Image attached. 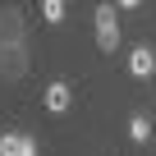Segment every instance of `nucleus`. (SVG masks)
I'll return each mask as SVG.
<instances>
[{
	"label": "nucleus",
	"mask_w": 156,
	"mask_h": 156,
	"mask_svg": "<svg viewBox=\"0 0 156 156\" xmlns=\"http://www.w3.org/2000/svg\"><path fill=\"white\" fill-rule=\"evenodd\" d=\"M97 46L110 55L119 46V19H115V5H97Z\"/></svg>",
	"instance_id": "f257e3e1"
},
{
	"label": "nucleus",
	"mask_w": 156,
	"mask_h": 156,
	"mask_svg": "<svg viewBox=\"0 0 156 156\" xmlns=\"http://www.w3.org/2000/svg\"><path fill=\"white\" fill-rule=\"evenodd\" d=\"M69 101H73V87L64 83V78L46 83V92H41V106H46L51 115H64V110H69Z\"/></svg>",
	"instance_id": "f03ea898"
},
{
	"label": "nucleus",
	"mask_w": 156,
	"mask_h": 156,
	"mask_svg": "<svg viewBox=\"0 0 156 156\" xmlns=\"http://www.w3.org/2000/svg\"><path fill=\"white\" fill-rule=\"evenodd\" d=\"M129 73H133V78H151V73H156V55H151L147 46H133V51H129Z\"/></svg>",
	"instance_id": "7ed1b4c3"
},
{
	"label": "nucleus",
	"mask_w": 156,
	"mask_h": 156,
	"mask_svg": "<svg viewBox=\"0 0 156 156\" xmlns=\"http://www.w3.org/2000/svg\"><path fill=\"white\" fill-rule=\"evenodd\" d=\"M129 138H133V142H151V119H147V115H133V119H129Z\"/></svg>",
	"instance_id": "20e7f679"
},
{
	"label": "nucleus",
	"mask_w": 156,
	"mask_h": 156,
	"mask_svg": "<svg viewBox=\"0 0 156 156\" xmlns=\"http://www.w3.org/2000/svg\"><path fill=\"white\" fill-rule=\"evenodd\" d=\"M64 14H69L64 0H41V19H46V23H64Z\"/></svg>",
	"instance_id": "39448f33"
},
{
	"label": "nucleus",
	"mask_w": 156,
	"mask_h": 156,
	"mask_svg": "<svg viewBox=\"0 0 156 156\" xmlns=\"http://www.w3.org/2000/svg\"><path fill=\"white\" fill-rule=\"evenodd\" d=\"M0 156H19V133H0Z\"/></svg>",
	"instance_id": "423d86ee"
},
{
	"label": "nucleus",
	"mask_w": 156,
	"mask_h": 156,
	"mask_svg": "<svg viewBox=\"0 0 156 156\" xmlns=\"http://www.w3.org/2000/svg\"><path fill=\"white\" fill-rule=\"evenodd\" d=\"M19 156H37V138L32 133H19Z\"/></svg>",
	"instance_id": "0eeeda50"
}]
</instances>
